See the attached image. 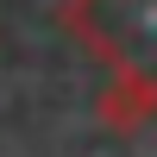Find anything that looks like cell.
<instances>
[{
    "mask_svg": "<svg viewBox=\"0 0 157 157\" xmlns=\"http://www.w3.org/2000/svg\"><path fill=\"white\" fill-rule=\"evenodd\" d=\"M151 107H157V82H151V75H138V69H126L120 82L107 88V101H101V120L132 126V120H145Z\"/></svg>",
    "mask_w": 157,
    "mask_h": 157,
    "instance_id": "1",
    "label": "cell"
}]
</instances>
